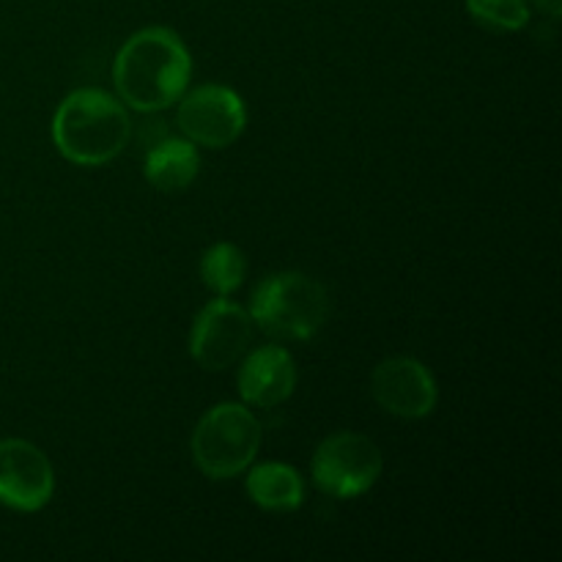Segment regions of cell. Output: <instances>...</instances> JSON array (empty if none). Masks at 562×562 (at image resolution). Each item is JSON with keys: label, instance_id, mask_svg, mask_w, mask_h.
<instances>
[{"label": "cell", "instance_id": "cell-1", "mask_svg": "<svg viewBox=\"0 0 562 562\" xmlns=\"http://www.w3.org/2000/svg\"><path fill=\"white\" fill-rule=\"evenodd\" d=\"M192 77L190 49L170 27H143L115 53L119 99L137 113H159L179 102Z\"/></svg>", "mask_w": 562, "mask_h": 562}, {"label": "cell", "instance_id": "cell-2", "mask_svg": "<svg viewBox=\"0 0 562 562\" xmlns=\"http://www.w3.org/2000/svg\"><path fill=\"white\" fill-rule=\"evenodd\" d=\"M132 137L124 102L102 88H80L55 110L53 143L69 162L97 168L113 162Z\"/></svg>", "mask_w": 562, "mask_h": 562}, {"label": "cell", "instance_id": "cell-3", "mask_svg": "<svg viewBox=\"0 0 562 562\" xmlns=\"http://www.w3.org/2000/svg\"><path fill=\"white\" fill-rule=\"evenodd\" d=\"M250 316L272 338L311 340L327 322L329 294L311 274H269L252 291Z\"/></svg>", "mask_w": 562, "mask_h": 562}, {"label": "cell", "instance_id": "cell-4", "mask_svg": "<svg viewBox=\"0 0 562 562\" xmlns=\"http://www.w3.org/2000/svg\"><path fill=\"white\" fill-rule=\"evenodd\" d=\"M261 448V423L241 404H217L192 431V459L212 481H228L250 470Z\"/></svg>", "mask_w": 562, "mask_h": 562}, {"label": "cell", "instance_id": "cell-5", "mask_svg": "<svg viewBox=\"0 0 562 562\" xmlns=\"http://www.w3.org/2000/svg\"><path fill=\"white\" fill-rule=\"evenodd\" d=\"M382 450L362 434L340 431L324 439L313 456V483L324 494L351 499L366 494L382 475Z\"/></svg>", "mask_w": 562, "mask_h": 562}, {"label": "cell", "instance_id": "cell-6", "mask_svg": "<svg viewBox=\"0 0 562 562\" xmlns=\"http://www.w3.org/2000/svg\"><path fill=\"white\" fill-rule=\"evenodd\" d=\"M176 124L184 132L187 140L206 148L234 146L247 126V110L239 93L228 86L192 88L190 93H181Z\"/></svg>", "mask_w": 562, "mask_h": 562}, {"label": "cell", "instance_id": "cell-7", "mask_svg": "<svg viewBox=\"0 0 562 562\" xmlns=\"http://www.w3.org/2000/svg\"><path fill=\"white\" fill-rule=\"evenodd\" d=\"M252 316L228 296H217L195 316L190 355L206 371H225L245 355L252 340Z\"/></svg>", "mask_w": 562, "mask_h": 562}, {"label": "cell", "instance_id": "cell-8", "mask_svg": "<svg viewBox=\"0 0 562 562\" xmlns=\"http://www.w3.org/2000/svg\"><path fill=\"white\" fill-rule=\"evenodd\" d=\"M55 475L47 456L27 439L0 442V503L33 514L53 499Z\"/></svg>", "mask_w": 562, "mask_h": 562}, {"label": "cell", "instance_id": "cell-9", "mask_svg": "<svg viewBox=\"0 0 562 562\" xmlns=\"http://www.w3.org/2000/svg\"><path fill=\"white\" fill-rule=\"evenodd\" d=\"M371 390L384 412L404 420H420L437 409V382L415 357H390L373 371Z\"/></svg>", "mask_w": 562, "mask_h": 562}, {"label": "cell", "instance_id": "cell-10", "mask_svg": "<svg viewBox=\"0 0 562 562\" xmlns=\"http://www.w3.org/2000/svg\"><path fill=\"white\" fill-rule=\"evenodd\" d=\"M296 387L294 357L283 346H261L239 368L241 398L258 409H272L291 398Z\"/></svg>", "mask_w": 562, "mask_h": 562}, {"label": "cell", "instance_id": "cell-11", "mask_svg": "<svg viewBox=\"0 0 562 562\" xmlns=\"http://www.w3.org/2000/svg\"><path fill=\"white\" fill-rule=\"evenodd\" d=\"M201 170L195 143L187 137H162L157 146H151L143 159V173L146 181L159 192H181L195 181Z\"/></svg>", "mask_w": 562, "mask_h": 562}, {"label": "cell", "instance_id": "cell-12", "mask_svg": "<svg viewBox=\"0 0 562 562\" xmlns=\"http://www.w3.org/2000/svg\"><path fill=\"white\" fill-rule=\"evenodd\" d=\"M247 494L263 510H296L305 499V483L294 467L269 461L252 467L247 475Z\"/></svg>", "mask_w": 562, "mask_h": 562}, {"label": "cell", "instance_id": "cell-13", "mask_svg": "<svg viewBox=\"0 0 562 562\" xmlns=\"http://www.w3.org/2000/svg\"><path fill=\"white\" fill-rule=\"evenodd\" d=\"M247 274V261L245 252L239 250L231 241H220V245L209 247L201 258V278L203 285L209 291H214L217 296L234 294L241 285Z\"/></svg>", "mask_w": 562, "mask_h": 562}, {"label": "cell", "instance_id": "cell-14", "mask_svg": "<svg viewBox=\"0 0 562 562\" xmlns=\"http://www.w3.org/2000/svg\"><path fill=\"white\" fill-rule=\"evenodd\" d=\"M467 14L488 31L514 33L530 22L527 0H467Z\"/></svg>", "mask_w": 562, "mask_h": 562}, {"label": "cell", "instance_id": "cell-15", "mask_svg": "<svg viewBox=\"0 0 562 562\" xmlns=\"http://www.w3.org/2000/svg\"><path fill=\"white\" fill-rule=\"evenodd\" d=\"M170 132L165 130V121L162 119H151L146 121V124L140 126V132H137V146L143 148V151H148L151 146H157L162 137H168Z\"/></svg>", "mask_w": 562, "mask_h": 562}, {"label": "cell", "instance_id": "cell-16", "mask_svg": "<svg viewBox=\"0 0 562 562\" xmlns=\"http://www.w3.org/2000/svg\"><path fill=\"white\" fill-rule=\"evenodd\" d=\"M532 3H536L543 14L552 16V20H558L562 14V0H532Z\"/></svg>", "mask_w": 562, "mask_h": 562}]
</instances>
